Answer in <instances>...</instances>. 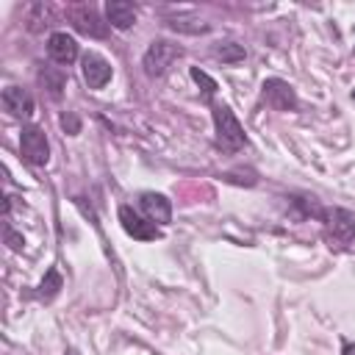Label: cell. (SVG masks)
<instances>
[{"label": "cell", "instance_id": "obj_12", "mask_svg": "<svg viewBox=\"0 0 355 355\" xmlns=\"http://www.w3.org/2000/svg\"><path fill=\"white\" fill-rule=\"evenodd\" d=\"M105 19L111 28L128 31L130 25H136V6L125 3V0H108L105 3Z\"/></svg>", "mask_w": 355, "mask_h": 355}, {"label": "cell", "instance_id": "obj_1", "mask_svg": "<svg viewBox=\"0 0 355 355\" xmlns=\"http://www.w3.org/2000/svg\"><path fill=\"white\" fill-rule=\"evenodd\" d=\"M211 116H214V128H216V141H219L225 150L236 153V150H241V147L247 144L244 128H241V122L236 119V114L230 111V105L214 103V105H211Z\"/></svg>", "mask_w": 355, "mask_h": 355}, {"label": "cell", "instance_id": "obj_15", "mask_svg": "<svg viewBox=\"0 0 355 355\" xmlns=\"http://www.w3.org/2000/svg\"><path fill=\"white\" fill-rule=\"evenodd\" d=\"M191 80H194L197 86H202L205 97H214V94H216V89H219V83H216L211 75H205L202 69H197V67H191Z\"/></svg>", "mask_w": 355, "mask_h": 355}, {"label": "cell", "instance_id": "obj_3", "mask_svg": "<svg viewBox=\"0 0 355 355\" xmlns=\"http://www.w3.org/2000/svg\"><path fill=\"white\" fill-rule=\"evenodd\" d=\"M183 55V47L180 44H172L166 39H155L147 50H144V58H141V67L150 78H161L178 58Z\"/></svg>", "mask_w": 355, "mask_h": 355}, {"label": "cell", "instance_id": "obj_17", "mask_svg": "<svg viewBox=\"0 0 355 355\" xmlns=\"http://www.w3.org/2000/svg\"><path fill=\"white\" fill-rule=\"evenodd\" d=\"M172 31H180V33H205L211 25L208 22H183V19H169L166 22Z\"/></svg>", "mask_w": 355, "mask_h": 355}, {"label": "cell", "instance_id": "obj_20", "mask_svg": "<svg viewBox=\"0 0 355 355\" xmlns=\"http://www.w3.org/2000/svg\"><path fill=\"white\" fill-rule=\"evenodd\" d=\"M341 352H344V355H355V344H352V341H344Z\"/></svg>", "mask_w": 355, "mask_h": 355}, {"label": "cell", "instance_id": "obj_16", "mask_svg": "<svg viewBox=\"0 0 355 355\" xmlns=\"http://www.w3.org/2000/svg\"><path fill=\"white\" fill-rule=\"evenodd\" d=\"M58 288H61V275H58V269H47V277H44L42 286H39V294L50 300L53 294H58Z\"/></svg>", "mask_w": 355, "mask_h": 355}, {"label": "cell", "instance_id": "obj_8", "mask_svg": "<svg viewBox=\"0 0 355 355\" xmlns=\"http://www.w3.org/2000/svg\"><path fill=\"white\" fill-rule=\"evenodd\" d=\"M119 222H122V230H125L128 236L139 239V241H153V239H158V236H161V233H158V227H155L147 216L136 214L130 205H122V208H119Z\"/></svg>", "mask_w": 355, "mask_h": 355}, {"label": "cell", "instance_id": "obj_10", "mask_svg": "<svg viewBox=\"0 0 355 355\" xmlns=\"http://www.w3.org/2000/svg\"><path fill=\"white\" fill-rule=\"evenodd\" d=\"M47 55H50L55 64L69 67V64L80 55L75 36H69L67 31H55V33H50V39H47Z\"/></svg>", "mask_w": 355, "mask_h": 355}, {"label": "cell", "instance_id": "obj_14", "mask_svg": "<svg viewBox=\"0 0 355 355\" xmlns=\"http://www.w3.org/2000/svg\"><path fill=\"white\" fill-rule=\"evenodd\" d=\"M214 55L216 58H222L225 64H239V61H244V47L241 44H236V42H222V44H216L214 47Z\"/></svg>", "mask_w": 355, "mask_h": 355}, {"label": "cell", "instance_id": "obj_13", "mask_svg": "<svg viewBox=\"0 0 355 355\" xmlns=\"http://www.w3.org/2000/svg\"><path fill=\"white\" fill-rule=\"evenodd\" d=\"M39 80L44 83V89L53 94V97H61V89L67 83V75L58 69V67H42L39 69Z\"/></svg>", "mask_w": 355, "mask_h": 355}, {"label": "cell", "instance_id": "obj_6", "mask_svg": "<svg viewBox=\"0 0 355 355\" xmlns=\"http://www.w3.org/2000/svg\"><path fill=\"white\" fill-rule=\"evenodd\" d=\"M261 92H263V100H266L272 108H277V111H291V108H297V92H294L291 83L283 80V78H266L263 86H261Z\"/></svg>", "mask_w": 355, "mask_h": 355}, {"label": "cell", "instance_id": "obj_21", "mask_svg": "<svg viewBox=\"0 0 355 355\" xmlns=\"http://www.w3.org/2000/svg\"><path fill=\"white\" fill-rule=\"evenodd\" d=\"M352 100H355V89H352Z\"/></svg>", "mask_w": 355, "mask_h": 355}, {"label": "cell", "instance_id": "obj_9", "mask_svg": "<svg viewBox=\"0 0 355 355\" xmlns=\"http://www.w3.org/2000/svg\"><path fill=\"white\" fill-rule=\"evenodd\" d=\"M139 208L153 225H169L172 222V202L161 191H141L139 194Z\"/></svg>", "mask_w": 355, "mask_h": 355}, {"label": "cell", "instance_id": "obj_4", "mask_svg": "<svg viewBox=\"0 0 355 355\" xmlns=\"http://www.w3.org/2000/svg\"><path fill=\"white\" fill-rule=\"evenodd\" d=\"M19 153L28 164L44 166L50 161V141L39 125H25L19 133Z\"/></svg>", "mask_w": 355, "mask_h": 355}, {"label": "cell", "instance_id": "obj_5", "mask_svg": "<svg viewBox=\"0 0 355 355\" xmlns=\"http://www.w3.org/2000/svg\"><path fill=\"white\" fill-rule=\"evenodd\" d=\"M80 72H83V80L89 89H105L114 78V67L97 50H86L80 55Z\"/></svg>", "mask_w": 355, "mask_h": 355}, {"label": "cell", "instance_id": "obj_19", "mask_svg": "<svg viewBox=\"0 0 355 355\" xmlns=\"http://www.w3.org/2000/svg\"><path fill=\"white\" fill-rule=\"evenodd\" d=\"M6 239H8V244H11L14 250H19V247H22V239H19V236H14V230H11V227H6Z\"/></svg>", "mask_w": 355, "mask_h": 355}, {"label": "cell", "instance_id": "obj_2", "mask_svg": "<svg viewBox=\"0 0 355 355\" xmlns=\"http://www.w3.org/2000/svg\"><path fill=\"white\" fill-rule=\"evenodd\" d=\"M324 219V236L330 241V247H349L355 244V216L347 211V208H327L322 211Z\"/></svg>", "mask_w": 355, "mask_h": 355}, {"label": "cell", "instance_id": "obj_7", "mask_svg": "<svg viewBox=\"0 0 355 355\" xmlns=\"http://www.w3.org/2000/svg\"><path fill=\"white\" fill-rule=\"evenodd\" d=\"M72 25L78 33L83 36H92V39H105L108 36V19H103L92 6H78L72 11Z\"/></svg>", "mask_w": 355, "mask_h": 355}, {"label": "cell", "instance_id": "obj_11", "mask_svg": "<svg viewBox=\"0 0 355 355\" xmlns=\"http://www.w3.org/2000/svg\"><path fill=\"white\" fill-rule=\"evenodd\" d=\"M3 105H6V111H11L14 116H25V119H28V116L33 114V108H36L31 92L19 89V86H6V89H3Z\"/></svg>", "mask_w": 355, "mask_h": 355}, {"label": "cell", "instance_id": "obj_18", "mask_svg": "<svg viewBox=\"0 0 355 355\" xmlns=\"http://www.w3.org/2000/svg\"><path fill=\"white\" fill-rule=\"evenodd\" d=\"M61 128H64L69 136H78V133H80V119H78L72 111H67V114L61 116Z\"/></svg>", "mask_w": 355, "mask_h": 355}]
</instances>
